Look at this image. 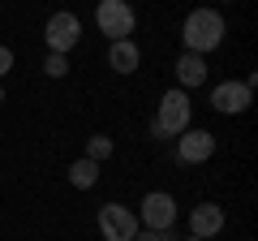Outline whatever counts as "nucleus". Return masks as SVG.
I'll use <instances>...</instances> for the list:
<instances>
[{"instance_id":"4","label":"nucleus","mask_w":258,"mask_h":241,"mask_svg":"<svg viewBox=\"0 0 258 241\" xmlns=\"http://www.w3.org/2000/svg\"><path fill=\"white\" fill-rule=\"evenodd\" d=\"M138 228H147V232H168L176 224V198L172 194H164V190H151L147 198L138 203Z\"/></svg>"},{"instance_id":"2","label":"nucleus","mask_w":258,"mask_h":241,"mask_svg":"<svg viewBox=\"0 0 258 241\" xmlns=\"http://www.w3.org/2000/svg\"><path fill=\"white\" fill-rule=\"evenodd\" d=\"M181 39H185V52L194 56H207L224 43V18L215 9H194L181 26Z\"/></svg>"},{"instance_id":"15","label":"nucleus","mask_w":258,"mask_h":241,"mask_svg":"<svg viewBox=\"0 0 258 241\" xmlns=\"http://www.w3.org/2000/svg\"><path fill=\"white\" fill-rule=\"evenodd\" d=\"M9 69H13V52H9V47H0V78L9 74Z\"/></svg>"},{"instance_id":"5","label":"nucleus","mask_w":258,"mask_h":241,"mask_svg":"<svg viewBox=\"0 0 258 241\" xmlns=\"http://www.w3.org/2000/svg\"><path fill=\"white\" fill-rule=\"evenodd\" d=\"M78 39H82V22H78V13L60 9V13H52V18H47L43 43H47V52H52V56H69V52L78 47Z\"/></svg>"},{"instance_id":"6","label":"nucleus","mask_w":258,"mask_h":241,"mask_svg":"<svg viewBox=\"0 0 258 241\" xmlns=\"http://www.w3.org/2000/svg\"><path fill=\"white\" fill-rule=\"evenodd\" d=\"M249 103H254V78H241V82H220L211 86V108L224 112V116H241V112H249Z\"/></svg>"},{"instance_id":"14","label":"nucleus","mask_w":258,"mask_h":241,"mask_svg":"<svg viewBox=\"0 0 258 241\" xmlns=\"http://www.w3.org/2000/svg\"><path fill=\"white\" fill-rule=\"evenodd\" d=\"M43 74H47V78H64V74H69V56H52V52H47Z\"/></svg>"},{"instance_id":"7","label":"nucleus","mask_w":258,"mask_h":241,"mask_svg":"<svg viewBox=\"0 0 258 241\" xmlns=\"http://www.w3.org/2000/svg\"><path fill=\"white\" fill-rule=\"evenodd\" d=\"M95 224H99L103 241H134V237H138V215L129 211L125 203H103Z\"/></svg>"},{"instance_id":"11","label":"nucleus","mask_w":258,"mask_h":241,"mask_svg":"<svg viewBox=\"0 0 258 241\" xmlns=\"http://www.w3.org/2000/svg\"><path fill=\"white\" fill-rule=\"evenodd\" d=\"M176 82H181V91H189V86H203V82H207V56L181 52V61H176Z\"/></svg>"},{"instance_id":"10","label":"nucleus","mask_w":258,"mask_h":241,"mask_svg":"<svg viewBox=\"0 0 258 241\" xmlns=\"http://www.w3.org/2000/svg\"><path fill=\"white\" fill-rule=\"evenodd\" d=\"M108 65L116 69V74H138L142 65V52L134 39H120V43H108Z\"/></svg>"},{"instance_id":"17","label":"nucleus","mask_w":258,"mask_h":241,"mask_svg":"<svg viewBox=\"0 0 258 241\" xmlns=\"http://www.w3.org/2000/svg\"><path fill=\"white\" fill-rule=\"evenodd\" d=\"M159 241H181V237H176V232L168 228V232H159Z\"/></svg>"},{"instance_id":"18","label":"nucleus","mask_w":258,"mask_h":241,"mask_svg":"<svg viewBox=\"0 0 258 241\" xmlns=\"http://www.w3.org/2000/svg\"><path fill=\"white\" fill-rule=\"evenodd\" d=\"M0 103H5V86H0Z\"/></svg>"},{"instance_id":"1","label":"nucleus","mask_w":258,"mask_h":241,"mask_svg":"<svg viewBox=\"0 0 258 241\" xmlns=\"http://www.w3.org/2000/svg\"><path fill=\"white\" fill-rule=\"evenodd\" d=\"M189 120H194V103H189V91H164L159 95V108H155V120H151V134L155 138H181L185 130H189Z\"/></svg>"},{"instance_id":"16","label":"nucleus","mask_w":258,"mask_h":241,"mask_svg":"<svg viewBox=\"0 0 258 241\" xmlns=\"http://www.w3.org/2000/svg\"><path fill=\"white\" fill-rule=\"evenodd\" d=\"M134 241H159V232H147V228H138V237Z\"/></svg>"},{"instance_id":"9","label":"nucleus","mask_w":258,"mask_h":241,"mask_svg":"<svg viewBox=\"0 0 258 241\" xmlns=\"http://www.w3.org/2000/svg\"><path fill=\"white\" fill-rule=\"evenodd\" d=\"M224 228V207L220 203H198L189 211V237L194 241H215Z\"/></svg>"},{"instance_id":"3","label":"nucleus","mask_w":258,"mask_h":241,"mask_svg":"<svg viewBox=\"0 0 258 241\" xmlns=\"http://www.w3.org/2000/svg\"><path fill=\"white\" fill-rule=\"evenodd\" d=\"M95 26H99V35H108V43H120V39L134 35L138 13H134L129 0H99L95 5Z\"/></svg>"},{"instance_id":"8","label":"nucleus","mask_w":258,"mask_h":241,"mask_svg":"<svg viewBox=\"0 0 258 241\" xmlns=\"http://www.w3.org/2000/svg\"><path fill=\"white\" fill-rule=\"evenodd\" d=\"M215 155V134L211 130H185L176 138V164H207Z\"/></svg>"},{"instance_id":"13","label":"nucleus","mask_w":258,"mask_h":241,"mask_svg":"<svg viewBox=\"0 0 258 241\" xmlns=\"http://www.w3.org/2000/svg\"><path fill=\"white\" fill-rule=\"evenodd\" d=\"M112 151H116V142H112L108 134H95V138H86V159H91V164L112 159Z\"/></svg>"},{"instance_id":"12","label":"nucleus","mask_w":258,"mask_h":241,"mask_svg":"<svg viewBox=\"0 0 258 241\" xmlns=\"http://www.w3.org/2000/svg\"><path fill=\"white\" fill-rule=\"evenodd\" d=\"M95 181H99V164H91L86 155L69 164V186H74V190H91Z\"/></svg>"}]
</instances>
